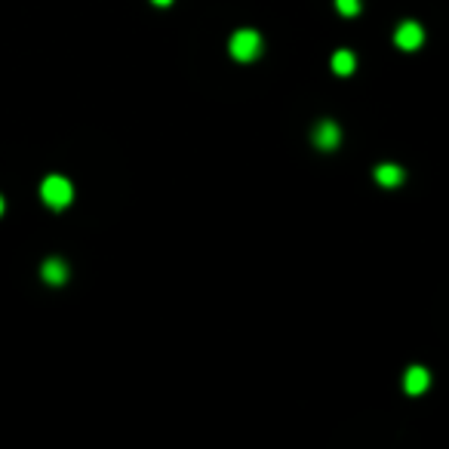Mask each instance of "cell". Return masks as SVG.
<instances>
[{"instance_id": "5b68a950", "label": "cell", "mask_w": 449, "mask_h": 449, "mask_svg": "<svg viewBox=\"0 0 449 449\" xmlns=\"http://www.w3.org/2000/svg\"><path fill=\"white\" fill-rule=\"evenodd\" d=\"M428 385H431V372H428L425 367H409L406 369V376H404L406 394H422V391H428Z\"/></svg>"}, {"instance_id": "30bf717a", "label": "cell", "mask_w": 449, "mask_h": 449, "mask_svg": "<svg viewBox=\"0 0 449 449\" xmlns=\"http://www.w3.org/2000/svg\"><path fill=\"white\" fill-rule=\"evenodd\" d=\"M154 4H157V6H170L173 0H154Z\"/></svg>"}, {"instance_id": "7a4b0ae2", "label": "cell", "mask_w": 449, "mask_h": 449, "mask_svg": "<svg viewBox=\"0 0 449 449\" xmlns=\"http://www.w3.org/2000/svg\"><path fill=\"white\" fill-rule=\"evenodd\" d=\"M228 50L237 62H252L261 53V37H259V31H252V28H240V31H234Z\"/></svg>"}, {"instance_id": "52a82bcc", "label": "cell", "mask_w": 449, "mask_h": 449, "mask_svg": "<svg viewBox=\"0 0 449 449\" xmlns=\"http://www.w3.org/2000/svg\"><path fill=\"white\" fill-rule=\"evenodd\" d=\"M376 182L385 185V188H394V185L404 182V170L397 163H382V166H376Z\"/></svg>"}, {"instance_id": "ba28073f", "label": "cell", "mask_w": 449, "mask_h": 449, "mask_svg": "<svg viewBox=\"0 0 449 449\" xmlns=\"http://www.w3.org/2000/svg\"><path fill=\"white\" fill-rule=\"evenodd\" d=\"M354 68H357V59H354V53L351 50H339L332 55V71L335 74H354Z\"/></svg>"}, {"instance_id": "9c48e42d", "label": "cell", "mask_w": 449, "mask_h": 449, "mask_svg": "<svg viewBox=\"0 0 449 449\" xmlns=\"http://www.w3.org/2000/svg\"><path fill=\"white\" fill-rule=\"evenodd\" d=\"M342 16H357L360 13V0H335Z\"/></svg>"}, {"instance_id": "277c9868", "label": "cell", "mask_w": 449, "mask_h": 449, "mask_svg": "<svg viewBox=\"0 0 449 449\" xmlns=\"http://www.w3.org/2000/svg\"><path fill=\"white\" fill-rule=\"evenodd\" d=\"M339 139H342V129L332 124V120H323V124H317L314 129V145L320 148V151H332L335 145H339Z\"/></svg>"}, {"instance_id": "3957f363", "label": "cell", "mask_w": 449, "mask_h": 449, "mask_svg": "<svg viewBox=\"0 0 449 449\" xmlns=\"http://www.w3.org/2000/svg\"><path fill=\"white\" fill-rule=\"evenodd\" d=\"M425 40V31H422V25L418 22H404L397 28V34H394V43L400 46V50H418Z\"/></svg>"}, {"instance_id": "8992f818", "label": "cell", "mask_w": 449, "mask_h": 449, "mask_svg": "<svg viewBox=\"0 0 449 449\" xmlns=\"http://www.w3.org/2000/svg\"><path fill=\"white\" fill-rule=\"evenodd\" d=\"M40 274H43L46 283L59 286V283H65V280H68V268H65V261H59V259H46L43 268H40Z\"/></svg>"}, {"instance_id": "8fae6325", "label": "cell", "mask_w": 449, "mask_h": 449, "mask_svg": "<svg viewBox=\"0 0 449 449\" xmlns=\"http://www.w3.org/2000/svg\"><path fill=\"white\" fill-rule=\"evenodd\" d=\"M0 212H4V198H0Z\"/></svg>"}, {"instance_id": "6da1fadb", "label": "cell", "mask_w": 449, "mask_h": 449, "mask_svg": "<svg viewBox=\"0 0 449 449\" xmlns=\"http://www.w3.org/2000/svg\"><path fill=\"white\" fill-rule=\"evenodd\" d=\"M40 198H43V203H50L53 210H65L74 198V188L65 175H46L43 185H40Z\"/></svg>"}]
</instances>
